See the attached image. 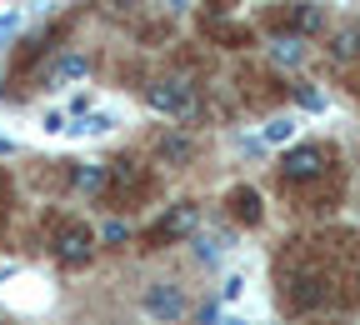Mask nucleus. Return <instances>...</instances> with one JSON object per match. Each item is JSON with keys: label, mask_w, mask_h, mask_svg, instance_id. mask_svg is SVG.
I'll return each instance as SVG.
<instances>
[{"label": "nucleus", "mask_w": 360, "mask_h": 325, "mask_svg": "<svg viewBox=\"0 0 360 325\" xmlns=\"http://www.w3.org/2000/svg\"><path fill=\"white\" fill-rule=\"evenodd\" d=\"M326 170H330L326 146H295V151H285V160H281V185H305V180L326 175Z\"/></svg>", "instance_id": "4"}, {"label": "nucleus", "mask_w": 360, "mask_h": 325, "mask_svg": "<svg viewBox=\"0 0 360 325\" xmlns=\"http://www.w3.org/2000/svg\"><path fill=\"white\" fill-rule=\"evenodd\" d=\"M220 325H245V320H220Z\"/></svg>", "instance_id": "21"}, {"label": "nucleus", "mask_w": 360, "mask_h": 325, "mask_svg": "<svg viewBox=\"0 0 360 325\" xmlns=\"http://www.w3.org/2000/svg\"><path fill=\"white\" fill-rule=\"evenodd\" d=\"M141 305H146V315L160 320V325H180V320L191 315V300H186V291H180L175 281H150L146 295H141Z\"/></svg>", "instance_id": "2"}, {"label": "nucleus", "mask_w": 360, "mask_h": 325, "mask_svg": "<svg viewBox=\"0 0 360 325\" xmlns=\"http://www.w3.org/2000/svg\"><path fill=\"white\" fill-rule=\"evenodd\" d=\"M15 25H20V11H6V15H0V35H15Z\"/></svg>", "instance_id": "18"}, {"label": "nucleus", "mask_w": 360, "mask_h": 325, "mask_svg": "<svg viewBox=\"0 0 360 325\" xmlns=\"http://www.w3.org/2000/svg\"><path fill=\"white\" fill-rule=\"evenodd\" d=\"M90 246H96V236H90V225H80V220H65L56 230V260L60 265H85Z\"/></svg>", "instance_id": "6"}, {"label": "nucleus", "mask_w": 360, "mask_h": 325, "mask_svg": "<svg viewBox=\"0 0 360 325\" xmlns=\"http://www.w3.org/2000/svg\"><path fill=\"white\" fill-rule=\"evenodd\" d=\"M80 75H85V56H60L40 80H45V85H65V80H80Z\"/></svg>", "instance_id": "11"}, {"label": "nucleus", "mask_w": 360, "mask_h": 325, "mask_svg": "<svg viewBox=\"0 0 360 325\" xmlns=\"http://www.w3.org/2000/svg\"><path fill=\"white\" fill-rule=\"evenodd\" d=\"M276 25H281V35H285V30L300 35V30H315V25H321V11H315V6H285V11L276 15Z\"/></svg>", "instance_id": "8"}, {"label": "nucleus", "mask_w": 360, "mask_h": 325, "mask_svg": "<svg viewBox=\"0 0 360 325\" xmlns=\"http://www.w3.org/2000/svg\"><path fill=\"white\" fill-rule=\"evenodd\" d=\"M295 130H300V120L295 115H276L265 125V146H281V141H295Z\"/></svg>", "instance_id": "12"}, {"label": "nucleus", "mask_w": 360, "mask_h": 325, "mask_svg": "<svg viewBox=\"0 0 360 325\" xmlns=\"http://www.w3.org/2000/svg\"><path fill=\"white\" fill-rule=\"evenodd\" d=\"M231 215L236 220H245V225H260V196L255 191H245V185H240V191H231Z\"/></svg>", "instance_id": "10"}, {"label": "nucleus", "mask_w": 360, "mask_h": 325, "mask_svg": "<svg viewBox=\"0 0 360 325\" xmlns=\"http://www.w3.org/2000/svg\"><path fill=\"white\" fill-rule=\"evenodd\" d=\"M155 151H160V160H170V165H186V160H191V146L180 141V135H160Z\"/></svg>", "instance_id": "14"}, {"label": "nucleus", "mask_w": 360, "mask_h": 325, "mask_svg": "<svg viewBox=\"0 0 360 325\" xmlns=\"http://www.w3.org/2000/svg\"><path fill=\"white\" fill-rule=\"evenodd\" d=\"M105 191L120 200V196H141L146 191V170L135 165V160H115L110 170H105Z\"/></svg>", "instance_id": "7"}, {"label": "nucleus", "mask_w": 360, "mask_h": 325, "mask_svg": "<svg viewBox=\"0 0 360 325\" xmlns=\"http://www.w3.org/2000/svg\"><path fill=\"white\" fill-rule=\"evenodd\" d=\"M0 151H6V155H11V151H15V146H11V141H0Z\"/></svg>", "instance_id": "20"}, {"label": "nucleus", "mask_w": 360, "mask_h": 325, "mask_svg": "<svg viewBox=\"0 0 360 325\" xmlns=\"http://www.w3.org/2000/svg\"><path fill=\"white\" fill-rule=\"evenodd\" d=\"M70 191H80V196H105V165H75V170H70Z\"/></svg>", "instance_id": "9"}, {"label": "nucleus", "mask_w": 360, "mask_h": 325, "mask_svg": "<svg viewBox=\"0 0 360 325\" xmlns=\"http://www.w3.org/2000/svg\"><path fill=\"white\" fill-rule=\"evenodd\" d=\"M270 56H276L281 65H300V35H276V45H270Z\"/></svg>", "instance_id": "13"}, {"label": "nucleus", "mask_w": 360, "mask_h": 325, "mask_svg": "<svg viewBox=\"0 0 360 325\" xmlns=\"http://www.w3.org/2000/svg\"><path fill=\"white\" fill-rule=\"evenodd\" d=\"M215 40H225V45H250V30H240V25H215Z\"/></svg>", "instance_id": "17"}, {"label": "nucleus", "mask_w": 360, "mask_h": 325, "mask_svg": "<svg viewBox=\"0 0 360 325\" xmlns=\"http://www.w3.org/2000/svg\"><path fill=\"white\" fill-rule=\"evenodd\" d=\"M195 205H170L150 230H146V246H175V241H186L191 230H195Z\"/></svg>", "instance_id": "5"}, {"label": "nucleus", "mask_w": 360, "mask_h": 325, "mask_svg": "<svg viewBox=\"0 0 360 325\" xmlns=\"http://www.w3.org/2000/svg\"><path fill=\"white\" fill-rule=\"evenodd\" d=\"M0 205H6V175H0Z\"/></svg>", "instance_id": "19"}, {"label": "nucleus", "mask_w": 360, "mask_h": 325, "mask_svg": "<svg viewBox=\"0 0 360 325\" xmlns=\"http://www.w3.org/2000/svg\"><path fill=\"white\" fill-rule=\"evenodd\" d=\"M335 300V275L321 260H281V305L285 310H321Z\"/></svg>", "instance_id": "1"}, {"label": "nucleus", "mask_w": 360, "mask_h": 325, "mask_svg": "<svg viewBox=\"0 0 360 325\" xmlns=\"http://www.w3.org/2000/svg\"><path fill=\"white\" fill-rule=\"evenodd\" d=\"M146 101H150V110H160L165 120H191V115H195V90H191L186 80H155V85L146 90Z\"/></svg>", "instance_id": "3"}, {"label": "nucleus", "mask_w": 360, "mask_h": 325, "mask_svg": "<svg viewBox=\"0 0 360 325\" xmlns=\"http://www.w3.org/2000/svg\"><path fill=\"white\" fill-rule=\"evenodd\" d=\"M355 51H360V30H340L335 45H330V56H335V60H350Z\"/></svg>", "instance_id": "16"}, {"label": "nucleus", "mask_w": 360, "mask_h": 325, "mask_svg": "<svg viewBox=\"0 0 360 325\" xmlns=\"http://www.w3.org/2000/svg\"><path fill=\"white\" fill-rule=\"evenodd\" d=\"M110 125H115V115H110V110H96V115H85V120L75 125V135H105Z\"/></svg>", "instance_id": "15"}]
</instances>
